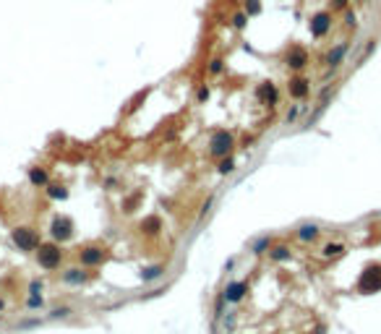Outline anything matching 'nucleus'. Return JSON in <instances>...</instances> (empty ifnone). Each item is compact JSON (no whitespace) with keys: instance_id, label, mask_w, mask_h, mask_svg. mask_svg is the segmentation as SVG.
Listing matches in <instances>:
<instances>
[{"instance_id":"f257e3e1","label":"nucleus","mask_w":381,"mask_h":334,"mask_svg":"<svg viewBox=\"0 0 381 334\" xmlns=\"http://www.w3.org/2000/svg\"><path fill=\"white\" fill-rule=\"evenodd\" d=\"M13 243H16L21 251H34L39 246V235L32 227H16V230H13Z\"/></svg>"},{"instance_id":"f03ea898","label":"nucleus","mask_w":381,"mask_h":334,"mask_svg":"<svg viewBox=\"0 0 381 334\" xmlns=\"http://www.w3.org/2000/svg\"><path fill=\"white\" fill-rule=\"evenodd\" d=\"M60 259H63V253H60L58 246H39V251H37V261L42 269H58Z\"/></svg>"},{"instance_id":"7ed1b4c3","label":"nucleus","mask_w":381,"mask_h":334,"mask_svg":"<svg viewBox=\"0 0 381 334\" xmlns=\"http://www.w3.org/2000/svg\"><path fill=\"white\" fill-rule=\"evenodd\" d=\"M360 293H378L381 290V266H371L360 274Z\"/></svg>"},{"instance_id":"20e7f679","label":"nucleus","mask_w":381,"mask_h":334,"mask_svg":"<svg viewBox=\"0 0 381 334\" xmlns=\"http://www.w3.org/2000/svg\"><path fill=\"white\" fill-rule=\"evenodd\" d=\"M79 261H81L84 266H99V264L104 261V251H102V248H97V246L84 248V251L79 253Z\"/></svg>"},{"instance_id":"39448f33","label":"nucleus","mask_w":381,"mask_h":334,"mask_svg":"<svg viewBox=\"0 0 381 334\" xmlns=\"http://www.w3.org/2000/svg\"><path fill=\"white\" fill-rule=\"evenodd\" d=\"M329 26H332V16L329 13H318V16H313V21H311V34L324 37L329 32Z\"/></svg>"},{"instance_id":"423d86ee","label":"nucleus","mask_w":381,"mask_h":334,"mask_svg":"<svg viewBox=\"0 0 381 334\" xmlns=\"http://www.w3.org/2000/svg\"><path fill=\"white\" fill-rule=\"evenodd\" d=\"M306 63H308V52L303 47H293L290 52H287V66L290 68H303Z\"/></svg>"},{"instance_id":"0eeeda50","label":"nucleus","mask_w":381,"mask_h":334,"mask_svg":"<svg viewBox=\"0 0 381 334\" xmlns=\"http://www.w3.org/2000/svg\"><path fill=\"white\" fill-rule=\"evenodd\" d=\"M227 149H230V136H227V133H217L214 139H211V154H225Z\"/></svg>"},{"instance_id":"6e6552de","label":"nucleus","mask_w":381,"mask_h":334,"mask_svg":"<svg viewBox=\"0 0 381 334\" xmlns=\"http://www.w3.org/2000/svg\"><path fill=\"white\" fill-rule=\"evenodd\" d=\"M308 81L306 79H293L290 81V94L295 97V99H303V97H308Z\"/></svg>"},{"instance_id":"1a4fd4ad","label":"nucleus","mask_w":381,"mask_h":334,"mask_svg":"<svg viewBox=\"0 0 381 334\" xmlns=\"http://www.w3.org/2000/svg\"><path fill=\"white\" fill-rule=\"evenodd\" d=\"M52 235H55V238H60V240L71 238V219H68V217L58 219V222L52 225Z\"/></svg>"},{"instance_id":"9d476101","label":"nucleus","mask_w":381,"mask_h":334,"mask_svg":"<svg viewBox=\"0 0 381 334\" xmlns=\"http://www.w3.org/2000/svg\"><path fill=\"white\" fill-rule=\"evenodd\" d=\"M258 99L266 102V104L277 102V89H274V84H261V86H258Z\"/></svg>"},{"instance_id":"9b49d317","label":"nucleus","mask_w":381,"mask_h":334,"mask_svg":"<svg viewBox=\"0 0 381 334\" xmlns=\"http://www.w3.org/2000/svg\"><path fill=\"white\" fill-rule=\"evenodd\" d=\"M345 52H347V44L342 42V44H337V47H334V50L326 55V63H329L332 68H334V66H340V60L345 58Z\"/></svg>"},{"instance_id":"f8f14e48","label":"nucleus","mask_w":381,"mask_h":334,"mask_svg":"<svg viewBox=\"0 0 381 334\" xmlns=\"http://www.w3.org/2000/svg\"><path fill=\"white\" fill-rule=\"evenodd\" d=\"M86 280V274L81 269H66L63 271V282H68V285H81Z\"/></svg>"},{"instance_id":"ddd939ff","label":"nucleus","mask_w":381,"mask_h":334,"mask_svg":"<svg viewBox=\"0 0 381 334\" xmlns=\"http://www.w3.org/2000/svg\"><path fill=\"white\" fill-rule=\"evenodd\" d=\"M243 290H246V285H240V282H235V285H230V287H227V293H225V298H227V300H238V298L243 295Z\"/></svg>"},{"instance_id":"4468645a","label":"nucleus","mask_w":381,"mask_h":334,"mask_svg":"<svg viewBox=\"0 0 381 334\" xmlns=\"http://www.w3.org/2000/svg\"><path fill=\"white\" fill-rule=\"evenodd\" d=\"M29 178H32V183H34V186H44V183H47V173L39 170V167H34V170L29 173Z\"/></svg>"},{"instance_id":"2eb2a0df","label":"nucleus","mask_w":381,"mask_h":334,"mask_svg":"<svg viewBox=\"0 0 381 334\" xmlns=\"http://www.w3.org/2000/svg\"><path fill=\"white\" fill-rule=\"evenodd\" d=\"M159 227H162L159 217H149V219H144V222H141V230H146V233H157Z\"/></svg>"},{"instance_id":"dca6fc26","label":"nucleus","mask_w":381,"mask_h":334,"mask_svg":"<svg viewBox=\"0 0 381 334\" xmlns=\"http://www.w3.org/2000/svg\"><path fill=\"white\" fill-rule=\"evenodd\" d=\"M298 235H300L303 240H313V238L318 235V230H316V227H313V225H308V227H303V230H300Z\"/></svg>"},{"instance_id":"f3484780","label":"nucleus","mask_w":381,"mask_h":334,"mask_svg":"<svg viewBox=\"0 0 381 334\" xmlns=\"http://www.w3.org/2000/svg\"><path fill=\"white\" fill-rule=\"evenodd\" d=\"M258 11H261V3H258V0H246V13L248 16H256Z\"/></svg>"},{"instance_id":"a211bd4d","label":"nucleus","mask_w":381,"mask_h":334,"mask_svg":"<svg viewBox=\"0 0 381 334\" xmlns=\"http://www.w3.org/2000/svg\"><path fill=\"white\" fill-rule=\"evenodd\" d=\"M340 253H345V246H337V243H332V246L324 248V256H340Z\"/></svg>"},{"instance_id":"6ab92c4d","label":"nucleus","mask_w":381,"mask_h":334,"mask_svg":"<svg viewBox=\"0 0 381 334\" xmlns=\"http://www.w3.org/2000/svg\"><path fill=\"white\" fill-rule=\"evenodd\" d=\"M159 274H162V266H151V269L144 271V280H154V277H159Z\"/></svg>"},{"instance_id":"aec40b11","label":"nucleus","mask_w":381,"mask_h":334,"mask_svg":"<svg viewBox=\"0 0 381 334\" xmlns=\"http://www.w3.org/2000/svg\"><path fill=\"white\" fill-rule=\"evenodd\" d=\"M47 193L52 196V199H63V196H66V191L60 188V186H50V191H47Z\"/></svg>"},{"instance_id":"412c9836","label":"nucleus","mask_w":381,"mask_h":334,"mask_svg":"<svg viewBox=\"0 0 381 334\" xmlns=\"http://www.w3.org/2000/svg\"><path fill=\"white\" fill-rule=\"evenodd\" d=\"M274 259H287V248H274Z\"/></svg>"},{"instance_id":"4be33fe9","label":"nucleus","mask_w":381,"mask_h":334,"mask_svg":"<svg viewBox=\"0 0 381 334\" xmlns=\"http://www.w3.org/2000/svg\"><path fill=\"white\" fill-rule=\"evenodd\" d=\"M332 6L342 11V8H347V0H332Z\"/></svg>"},{"instance_id":"5701e85b","label":"nucleus","mask_w":381,"mask_h":334,"mask_svg":"<svg viewBox=\"0 0 381 334\" xmlns=\"http://www.w3.org/2000/svg\"><path fill=\"white\" fill-rule=\"evenodd\" d=\"M235 26H246V16H243V13H238V16H235Z\"/></svg>"},{"instance_id":"b1692460","label":"nucleus","mask_w":381,"mask_h":334,"mask_svg":"<svg viewBox=\"0 0 381 334\" xmlns=\"http://www.w3.org/2000/svg\"><path fill=\"white\" fill-rule=\"evenodd\" d=\"M220 68H222V60H211V71H214V73H217Z\"/></svg>"},{"instance_id":"393cba45","label":"nucleus","mask_w":381,"mask_h":334,"mask_svg":"<svg viewBox=\"0 0 381 334\" xmlns=\"http://www.w3.org/2000/svg\"><path fill=\"white\" fill-rule=\"evenodd\" d=\"M0 311H3V300H0Z\"/></svg>"},{"instance_id":"a878e982","label":"nucleus","mask_w":381,"mask_h":334,"mask_svg":"<svg viewBox=\"0 0 381 334\" xmlns=\"http://www.w3.org/2000/svg\"><path fill=\"white\" fill-rule=\"evenodd\" d=\"M358 3H363V0H358Z\"/></svg>"}]
</instances>
